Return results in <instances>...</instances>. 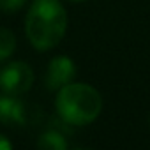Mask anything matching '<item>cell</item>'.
Here are the masks:
<instances>
[{"label":"cell","instance_id":"6da1fadb","mask_svg":"<svg viewBox=\"0 0 150 150\" xmlns=\"http://www.w3.org/2000/svg\"><path fill=\"white\" fill-rule=\"evenodd\" d=\"M67 30V13L60 0H32L25 18V34L37 51L53 50Z\"/></svg>","mask_w":150,"mask_h":150},{"label":"cell","instance_id":"7a4b0ae2","mask_svg":"<svg viewBox=\"0 0 150 150\" xmlns=\"http://www.w3.org/2000/svg\"><path fill=\"white\" fill-rule=\"evenodd\" d=\"M55 108L64 122L71 125H88L101 115L103 97L92 85L71 81L58 90Z\"/></svg>","mask_w":150,"mask_h":150},{"label":"cell","instance_id":"3957f363","mask_svg":"<svg viewBox=\"0 0 150 150\" xmlns=\"http://www.w3.org/2000/svg\"><path fill=\"white\" fill-rule=\"evenodd\" d=\"M34 85V71L28 64L16 60L0 69V88L6 94L20 96Z\"/></svg>","mask_w":150,"mask_h":150},{"label":"cell","instance_id":"277c9868","mask_svg":"<svg viewBox=\"0 0 150 150\" xmlns=\"http://www.w3.org/2000/svg\"><path fill=\"white\" fill-rule=\"evenodd\" d=\"M76 78V64L65 55L53 57L46 69V87L50 90H60Z\"/></svg>","mask_w":150,"mask_h":150},{"label":"cell","instance_id":"5b68a950","mask_svg":"<svg viewBox=\"0 0 150 150\" xmlns=\"http://www.w3.org/2000/svg\"><path fill=\"white\" fill-rule=\"evenodd\" d=\"M0 124H4V125H23L25 124L23 103L13 94L4 92V96H0Z\"/></svg>","mask_w":150,"mask_h":150},{"label":"cell","instance_id":"8992f818","mask_svg":"<svg viewBox=\"0 0 150 150\" xmlns=\"http://www.w3.org/2000/svg\"><path fill=\"white\" fill-rule=\"evenodd\" d=\"M37 146L42 148V150H65L67 148V141H65V138L60 132L48 131V132H44V134L39 136Z\"/></svg>","mask_w":150,"mask_h":150},{"label":"cell","instance_id":"52a82bcc","mask_svg":"<svg viewBox=\"0 0 150 150\" xmlns=\"http://www.w3.org/2000/svg\"><path fill=\"white\" fill-rule=\"evenodd\" d=\"M16 48V37L11 30L0 27V62L9 58L14 53Z\"/></svg>","mask_w":150,"mask_h":150},{"label":"cell","instance_id":"ba28073f","mask_svg":"<svg viewBox=\"0 0 150 150\" xmlns=\"http://www.w3.org/2000/svg\"><path fill=\"white\" fill-rule=\"evenodd\" d=\"M27 2H28V0H0V13H4V14H14Z\"/></svg>","mask_w":150,"mask_h":150},{"label":"cell","instance_id":"9c48e42d","mask_svg":"<svg viewBox=\"0 0 150 150\" xmlns=\"http://www.w3.org/2000/svg\"><path fill=\"white\" fill-rule=\"evenodd\" d=\"M11 148H13L11 141H9L4 134H0V150H11Z\"/></svg>","mask_w":150,"mask_h":150},{"label":"cell","instance_id":"30bf717a","mask_svg":"<svg viewBox=\"0 0 150 150\" xmlns=\"http://www.w3.org/2000/svg\"><path fill=\"white\" fill-rule=\"evenodd\" d=\"M71 2H87V0H71Z\"/></svg>","mask_w":150,"mask_h":150}]
</instances>
